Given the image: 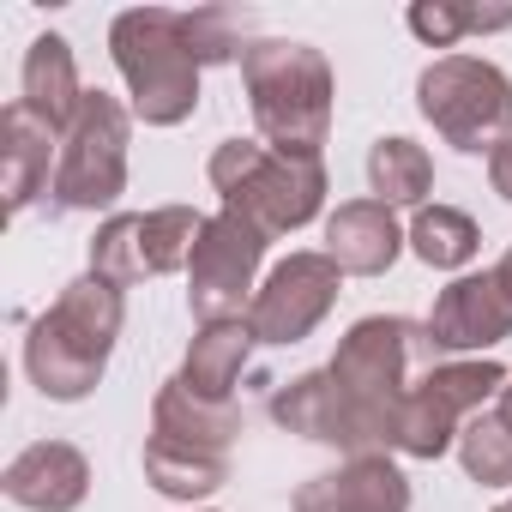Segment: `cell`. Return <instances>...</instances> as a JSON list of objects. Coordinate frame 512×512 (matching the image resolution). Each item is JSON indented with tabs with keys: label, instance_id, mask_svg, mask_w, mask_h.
Segmentation results:
<instances>
[{
	"label": "cell",
	"instance_id": "cell-12",
	"mask_svg": "<svg viewBox=\"0 0 512 512\" xmlns=\"http://www.w3.org/2000/svg\"><path fill=\"white\" fill-rule=\"evenodd\" d=\"M428 338L440 356H488L494 344L512 338V296L500 290L494 272H464L434 296Z\"/></svg>",
	"mask_w": 512,
	"mask_h": 512
},
{
	"label": "cell",
	"instance_id": "cell-28",
	"mask_svg": "<svg viewBox=\"0 0 512 512\" xmlns=\"http://www.w3.org/2000/svg\"><path fill=\"white\" fill-rule=\"evenodd\" d=\"M494 278H500V290H506V296H512V247H506V253H500V266H494Z\"/></svg>",
	"mask_w": 512,
	"mask_h": 512
},
{
	"label": "cell",
	"instance_id": "cell-5",
	"mask_svg": "<svg viewBox=\"0 0 512 512\" xmlns=\"http://www.w3.org/2000/svg\"><path fill=\"white\" fill-rule=\"evenodd\" d=\"M109 55L127 79L133 121L181 127L199 109V55L187 43V13L175 7H127L109 25Z\"/></svg>",
	"mask_w": 512,
	"mask_h": 512
},
{
	"label": "cell",
	"instance_id": "cell-25",
	"mask_svg": "<svg viewBox=\"0 0 512 512\" xmlns=\"http://www.w3.org/2000/svg\"><path fill=\"white\" fill-rule=\"evenodd\" d=\"M458 464L482 488H512V428L500 416H470L458 434Z\"/></svg>",
	"mask_w": 512,
	"mask_h": 512
},
{
	"label": "cell",
	"instance_id": "cell-6",
	"mask_svg": "<svg viewBox=\"0 0 512 512\" xmlns=\"http://www.w3.org/2000/svg\"><path fill=\"white\" fill-rule=\"evenodd\" d=\"M422 121L464 157H494L512 139V79L482 55H440L416 73Z\"/></svg>",
	"mask_w": 512,
	"mask_h": 512
},
{
	"label": "cell",
	"instance_id": "cell-9",
	"mask_svg": "<svg viewBox=\"0 0 512 512\" xmlns=\"http://www.w3.org/2000/svg\"><path fill=\"white\" fill-rule=\"evenodd\" d=\"M205 217L193 205H157V211H115L109 223H97L91 235V272L115 290H133L145 278H169L187 272L193 241H199Z\"/></svg>",
	"mask_w": 512,
	"mask_h": 512
},
{
	"label": "cell",
	"instance_id": "cell-21",
	"mask_svg": "<svg viewBox=\"0 0 512 512\" xmlns=\"http://www.w3.org/2000/svg\"><path fill=\"white\" fill-rule=\"evenodd\" d=\"M368 187H374V199L380 205H428V187H434V157L416 145V139H404V133H386V139H374V151H368Z\"/></svg>",
	"mask_w": 512,
	"mask_h": 512
},
{
	"label": "cell",
	"instance_id": "cell-26",
	"mask_svg": "<svg viewBox=\"0 0 512 512\" xmlns=\"http://www.w3.org/2000/svg\"><path fill=\"white\" fill-rule=\"evenodd\" d=\"M488 181H494V193H500V199L512 205V139H506V145H500V151L488 157Z\"/></svg>",
	"mask_w": 512,
	"mask_h": 512
},
{
	"label": "cell",
	"instance_id": "cell-7",
	"mask_svg": "<svg viewBox=\"0 0 512 512\" xmlns=\"http://www.w3.org/2000/svg\"><path fill=\"white\" fill-rule=\"evenodd\" d=\"M127 145H133V109L109 91H85L73 127L61 133L49 211H115V199L127 193Z\"/></svg>",
	"mask_w": 512,
	"mask_h": 512
},
{
	"label": "cell",
	"instance_id": "cell-3",
	"mask_svg": "<svg viewBox=\"0 0 512 512\" xmlns=\"http://www.w3.org/2000/svg\"><path fill=\"white\" fill-rule=\"evenodd\" d=\"M241 85L253 127L272 151L290 157H320L332 139V109H338V79L332 61L314 43L296 37H260L241 55Z\"/></svg>",
	"mask_w": 512,
	"mask_h": 512
},
{
	"label": "cell",
	"instance_id": "cell-27",
	"mask_svg": "<svg viewBox=\"0 0 512 512\" xmlns=\"http://www.w3.org/2000/svg\"><path fill=\"white\" fill-rule=\"evenodd\" d=\"M494 416H500V422H506V428H512V380H506V386H500V398H494Z\"/></svg>",
	"mask_w": 512,
	"mask_h": 512
},
{
	"label": "cell",
	"instance_id": "cell-13",
	"mask_svg": "<svg viewBox=\"0 0 512 512\" xmlns=\"http://www.w3.org/2000/svg\"><path fill=\"white\" fill-rule=\"evenodd\" d=\"M290 512H410V476L392 464V452L344 458L338 470L308 476L290 494Z\"/></svg>",
	"mask_w": 512,
	"mask_h": 512
},
{
	"label": "cell",
	"instance_id": "cell-29",
	"mask_svg": "<svg viewBox=\"0 0 512 512\" xmlns=\"http://www.w3.org/2000/svg\"><path fill=\"white\" fill-rule=\"evenodd\" d=\"M494 512H512V500H500V506H494Z\"/></svg>",
	"mask_w": 512,
	"mask_h": 512
},
{
	"label": "cell",
	"instance_id": "cell-23",
	"mask_svg": "<svg viewBox=\"0 0 512 512\" xmlns=\"http://www.w3.org/2000/svg\"><path fill=\"white\" fill-rule=\"evenodd\" d=\"M404 25L428 43V49H458V37H476V31H506L512 25V7H464V0H416L404 13Z\"/></svg>",
	"mask_w": 512,
	"mask_h": 512
},
{
	"label": "cell",
	"instance_id": "cell-19",
	"mask_svg": "<svg viewBox=\"0 0 512 512\" xmlns=\"http://www.w3.org/2000/svg\"><path fill=\"white\" fill-rule=\"evenodd\" d=\"M151 434L187 440V446H205V452H229L235 434H241V410L235 404H211V398L187 392L181 380H163L157 398H151Z\"/></svg>",
	"mask_w": 512,
	"mask_h": 512
},
{
	"label": "cell",
	"instance_id": "cell-14",
	"mask_svg": "<svg viewBox=\"0 0 512 512\" xmlns=\"http://www.w3.org/2000/svg\"><path fill=\"white\" fill-rule=\"evenodd\" d=\"M0 488L25 512H79L91 494V458L73 440H31L0 470Z\"/></svg>",
	"mask_w": 512,
	"mask_h": 512
},
{
	"label": "cell",
	"instance_id": "cell-22",
	"mask_svg": "<svg viewBox=\"0 0 512 512\" xmlns=\"http://www.w3.org/2000/svg\"><path fill=\"white\" fill-rule=\"evenodd\" d=\"M404 241H410V253H416L422 266H434V272H464V266L476 260V247H482V229H476V217L458 211V205H422V211L410 217Z\"/></svg>",
	"mask_w": 512,
	"mask_h": 512
},
{
	"label": "cell",
	"instance_id": "cell-4",
	"mask_svg": "<svg viewBox=\"0 0 512 512\" xmlns=\"http://www.w3.org/2000/svg\"><path fill=\"white\" fill-rule=\"evenodd\" d=\"M211 187L223 193V211L253 223L266 241L308 229L326 211V163L272 151L266 139H223L205 163Z\"/></svg>",
	"mask_w": 512,
	"mask_h": 512
},
{
	"label": "cell",
	"instance_id": "cell-10",
	"mask_svg": "<svg viewBox=\"0 0 512 512\" xmlns=\"http://www.w3.org/2000/svg\"><path fill=\"white\" fill-rule=\"evenodd\" d=\"M260 260H266V235L241 223L235 211L205 217L193 260H187V308L199 326L211 320H247L253 296H260Z\"/></svg>",
	"mask_w": 512,
	"mask_h": 512
},
{
	"label": "cell",
	"instance_id": "cell-24",
	"mask_svg": "<svg viewBox=\"0 0 512 512\" xmlns=\"http://www.w3.org/2000/svg\"><path fill=\"white\" fill-rule=\"evenodd\" d=\"M187 43H193L199 67H229L260 37H253V13L247 7H193L187 13Z\"/></svg>",
	"mask_w": 512,
	"mask_h": 512
},
{
	"label": "cell",
	"instance_id": "cell-15",
	"mask_svg": "<svg viewBox=\"0 0 512 512\" xmlns=\"http://www.w3.org/2000/svg\"><path fill=\"white\" fill-rule=\"evenodd\" d=\"M404 253L398 211L380 199H344L326 217V260H338L344 278H386Z\"/></svg>",
	"mask_w": 512,
	"mask_h": 512
},
{
	"label": "cell",
	"instance_id": "cell-1",
	"mask_svg": "<svg viewBox=\"0 0 512 512\" xmlns=\"http://www.w3.org/2000/svg\"><path fill=\"white\" fill-rule=\"evenodd\" d=\"M440 350L428 338V320H404V314H368L356 320L326 374L344 398V416H350V458H368V452H392V434H398V410L410 398V374L434 368Z\"/></svg>",
	"mask_w": 512,
	"mask_h": 512
},
{
	"label": "cell",
	"instance_id": "cell-17",
	"mask_svg": "<svg viewBox=\"0 0 512 512\" xmlns=\"http://www.w3.org/2000/svg\"><path fill=\"white\" fill-rule=\"evenodd\" d=\"M19 103L49 121L55 133L73 127L79 103H85V85H79V61H73V43L61 31H43L31 49H25V67H19Z\"/></svg>",
	"mask_w": 512,
	"mask_h": 512
},
{
	"label": "cell",
	"instance_id": "cell-16",
	"mask_svg": "<svg viewBox=\"0 0 512 512\" xmlns=\"http://www.w3.org/2000/svg\"><path fill=\"white\" fill-rule=\"evenodd\" d=\"M55 163H61V133L49 121H37L13 97L7 109H0V181H7V217L31 211V199L55 187Z\"/></svg>",
	"mask_w": 512,
	"mask_h": 512
},
{
	"label": "cell",
	"instance_id": "cell-2",
	"mask_svg": "<svg viewBox=\"0 0 512 512\" xmlns=\"http://www.w3.org/2000/svg\"><path fill=\"white\" fill-rule=\"evenodd\" d=\"M127 320V290L103 284L97 272L73 278L25 332V374L49 404H79L103 386L115 338Z\"/></svg>",
	"mask_w": 512,
	"mask_h": 512
},
{
	"label": "cell",
	"instance_id": "cell-20",
	"mask_svg": "<svg viewBox=\"0 0 512 512\" xmlns=\"http://www.w3.org/2000/svg\"><path fill=\"white\" fill-rule=\"evenodd\" d=\"M139 464H145V482H151L163 500H187V506L205 500V494H217V488L229 482V452H205V446L163 440V434L145 440Z\"/></svg>",
	"mask_w": 512,
	"mask_h": 512
},
{
	"label": "cell",
	"instance_id": "cell-8",
	"mask_svg": "<svg viewBox=\"0 0 512 512\" xmlns=\"http://www.w3.org/2000/svg\"><path fill=\"white\" fill-rule=\"evenodd\" d=\"M512 374L494 362V356H452V362H434L428 374H416L404 410H398V434H392V452L404 458H446L464 434L470 416H482L488 398H500Z\"/></svg>",
	"mask_w": 512,
	"mask_h": 512
},
{
	"label": "cell",
	"instance_id": "cell-11",
	"mask_svg": "<svg viewBox=\"0 0 512 512\" xmlns=\"http://www.w3.org/2000/svg\"><path fill=\"white\" fill-rule=\"evenodd\" d=\"M338 290H344L338 260H326V247H302V253H290V260H278L266 272L260 296L247 308V326L260 344L290 350V344L320 332V320L338 308Z\"/></svg>",
	"mask_w": 512,
	"mask_h": 512
},
{
	"label": "cell",
	"instance_id": "cell-18",
	"mask_svg": "<svg viewBox=\"0 0 512 512\" xmlns=\"http://www.w3.org/2000/svg\"><path fill=\"white\" fill-rule=\"evenodd\" d=\"M253 326L247 320H211V326H199L193 332V344H187V362H181V386L187 392H199V398H211V404H235V386H241V374H247V362H253Z\"/></svg>",
	"mask_w": 512,
	"mask_h": 512
}]
</instances>
